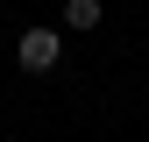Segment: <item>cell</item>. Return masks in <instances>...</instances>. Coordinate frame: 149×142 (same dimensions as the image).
Listing matches in <instances>:
<instances>
[{
	"label": "cell",
	"instance_id": "1",
	"mask_svg": "<svg viewBox=\"0 0 149 142\" xmlns=\"http://www.w3.org/2000/svg\"><path fill=\"white\" fill-rule=\"evenodd\" d=\"M57 57H64V29H22V43H14V64L29 71H57Z\"/></svg>",
	"mask_w": 149,
	"mask_h": 142
},
{
	"label": "cell",
	"instance_id": "2",
	"mask_svg": "<svg viewBox=\"0 0 149 142\" xmlns=\"http://www.w3.org/2000/svg\"><path fill=\"white\" fill-rule=\"evenodd\" d=\"M100 0H64V29H100Z\"/></svg>",
	"mask_w": 149,
	"mask_h": 142
}]
</instances>
